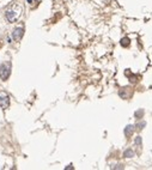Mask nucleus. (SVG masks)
<instances>
[{"instance_id": "obj_11", "label": "nucleus", "mask_w": 152, "mask_h": 170, "mask_svg": "<svg viewBox=\"0 0 152 170\" xmlns=\"http://www.w3.org/2000/svg\"><path fill=\"white\" fill-rule=\"evenodd\" d=\"M1 47H3V44H1V42H0V48H1Z\"/></svg>"}, {"instance_id": "obj_7", "label": "nucleus", "mask_w": 152, "mask_h": 170, "mask_svg": "<svg viewBox=\"0 0 152 170\" xmlns=\"http://www.w3.org/2000/svg\"><path fill=\"white\" fill-rule=\"evenodd\" d=\"M133 156H134V152H133L131 149H128L127 151H125V157L130 158V157H133Z\"/></svg>"}, {"instance_id": "obj_10", "label": "nucleus", "mask_w": 152, "mask_h": 170, "mask_svg": "<svg viewBox=\"0 0 152 170\" xmlns=\"http://www.w3.org/2000/svg\"><path fill=\"white\" fill-rule=\"evenodd\" d=\"M140 143H141V139H140V137H137V139H135V144H140Z\"/></svg>"}, {"instance_id": "obj_8", "label": "nucleus", "mask_w": 152, "mask_h": 170, "mask_svg": "<svg viewBox=\"0 0 152 170\" xmlns=\"http://www.w3.org/2000/svg\"><path fill=\"white\" fill-rule=\"evenodd\" d=\"M143 114H144V111L143 110H139L138 113H135V116H137V118H140V116H143Z\"/></svg>"}, {"instance_id": "obj_4", "label": "nucleus", "mask_w": 152, "mask_h": 170, "mask_svg": "<svg viewBox=\"0 0 152 170\" xmlns=\"http://www.w3.org/2000/svg\"><path fill=\"white\" fill-rule=\"evenodd\" d=\"M133 132H134V126H132V125L127 126V127L125 128V134H126V137H131L132 134H133Z\"/></svg>"}, {"instance_id": "obj_5", "label": "nucleus", "mask_w": 152, "mask_h": 170, "mask_svg": "<svg viewBox=\"0 0 152 170\" xmlns=\"http://www.w3.org/2000/svg\"><path fill=\"white\" fill-rule=\"evenodd\" d=\"M6 17H7V19L10 22H15L16 18H17V16L15 15V12H11V11H9V12L6 13Z\"/></svg>"}, {"instance_id": "obj_1", "label": "nucleus", "mask_w": 152, "mask_h": 170, "mask_svg": "<svg viewBox=\"0 0 152 170\" xmlns=\"http://www.w3.org/2000/svg\"><path fill=\"white\" fill-rule=\"evenodd\" d=\"M11 74V64L5 62L3 65H0V78L3 80H7Z\"/></svg>"}, {"instance_id": "obj_2", "label": "nucleus", "mask_w": 152, "mask_h": 170, "mask_svg": "<svg viewBox=\"0 0 152 170\" xmlns=\"http://www.w3.org/2000/svg\"><path fill=\"white\" fill-rule=\"evenodd\" d=\"M23 35H24V29L23 28H16L12 32V37L15 41H20Z\"/></svg>"}, {"instance_id": "obj_3", "label": "nucleus", "mask_w": 152, "mask_h": 170, "mask_svg": "<svg viewBox=\"0 0 152 170\" xmlns=\"http://www.w3.org/2000/svg\"><path fill=\"white\" fill-rule=\"evenodd\" d=\"M10 105V99L7 96H4V97H0V107H1L3 109L7 108Z\"/></svg>"}, {"instance_id": "obj_9", "label": "nucleus", "mask_w": 152, "mask_h": 170, "mask_svg": "<svg viewBox=\"0 0 152 170\" xmlns=\"http://www.w3.org/2000/svg\"><path fill=\"white\" fill-rule=\"evenodd\" d=\"M145 125H146L145 122H141V124H139V125H138V127H139V130H143V127H144Z\"/></svg>"}, {"instance_id": "obj_6", "label": "nucleus", "mask_w": 152, "mask_h": 170, "mask_svg": "<svg viewBox=\"0 0 152 170\" xmlns=\"http://www.w3.org/2000/svg\"><path fill=\"white\" fill-rule=\"evenodd\" d=\"M130 42H131L130 38H128V37H125V38H122V40H121V46H122V47H128V46H130Z\"/></svg>"}]
</instances>
